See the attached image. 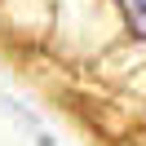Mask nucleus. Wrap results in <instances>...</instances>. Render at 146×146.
Masks as SVG:
<instances>
[{
	"label": "nucleus",
	"mask_w": 146,
	"mask_h": 146,
	"mask_svg": "<svg viewBox=\"0 0 146 146\" xmlns=\"http://www.w3.org/2000/svg\"><path fill=\"white\" fill-rule=\"evenodd\" d=\"M119 13H124V22L146 40V0H119Z\"/></svg>",
	"instance_id": "nucleus-1"
}]
</instances>
